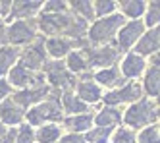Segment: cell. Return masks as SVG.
<instances>
[{
	"instance_id": "24",
	"label": "cell",
	"mask_w": 160,
	"mask_h": 143,
	"mask_svg": "<svg viewBox=\"0 0 160 143\" xmlns=\"http://www.w3.org/2000/svg\"><path fill=\"white\" fill-rule=\"evenodd\" d=\"M64 66H66L68 72H70V74H73L75 77H77V76H83V74H87V72H89V66H87V60H85L83 50H72L70 54L66 56Z\"/></svg>"
},
{
	"instance_id": "12",
	"label": "cell",
	"mask_w": 160,
	"mask_h": 143,
	"mask_svg": "<svg viewBox=\"0 0 160 143\" xmlns=\"http://www.w3.org/2000/svg\"><path fill=\"white\" fill-rule=\"evenodd\" d=\"M118 70H120V74L125 81H133V79L141 77L145 74L147 60L135 52H125L123 58L120 60V64H118Z\"/></svg>"
},
{
	"instance_id": "11",
	"label": "cell",
	"mask_w": 160,
	"mask_h": 143,
	"mask_svg": "<svg viewBox=\"0 0 160 143\" xmlns=\"http://www.w3.org/2000/svg\"><path fill=\"white\" fill-rule=\"evenodd\" d=\"M141 89L143 95H147V99H158L160 93V68H158V54L151 56V64H147V70L143 74V81H141Z\"/></svg>"
},
{
	"instance_id": "4",
	"label": "cell",
	"mask_w": 160,
	"mask_h": 143,
	"mask_svg": "<svg viewBox=\"0 0 160 143\" xmlns=\"http://www.w3.org/2000/svg\"><path fill=\"white\" fill-rule=\"evenodd\" d=\"M42 76L47 85L58 93H70L77 85V77L68 72L62 60H47V64L42 66Z\"/></svg>"
},
{
	"instance_id": "19",
	"label": "cell",
	"mask_w": 160,
	"mask_h": 143,
	"mask_svg": "<svg viewBox=\"0 0 160 143\" xmlns=\"http://www.w3.org/2000/svg\"><path fill=\"white\" fill-rule=\"evenodd\" d=\"M62 124L70 134H85L93 128V114L85 112V114H75V116H66Z\"/></svg>"
},
{
	"instance_id": "7",
	"label": "cell",
	"mask_w": 160,
	"mask_h": 143,
	"mask_svg": "<svg viewBox=\"0 0 160 143\" xmlns=\"http://www.w3.org/2000/svg\"><path fill=\"white\" fill-rule=\"evenodd\" d=\"M143 89H141V83L139 81H128L125 85L118 87V89H112L102 93V103L106 106H122V104H133L139 99H143Z\"/></svg>"
},
{
	"instance_id": "9",
	"label": "cell",
	"mask_w": 160,
	"mask_h": 143,
	"mask_svg": "<svg viewBox=\"0 0 160 143\" xmlns=\"http://www.w3.org/2000/svg\"><path fill=\"white\" fill-rule=\"evenodd\" d=\"M47 58L48 56H47V52H44V39L39 35L31 45H27L25 49H21L18 64H21L29 72H41L42 66L47 64Z\"/></svg>"
},
{
	"instance_id": "2",
	"label": "cell",
	"mask_w": 160,
	"mask_h": 143,
	"mask_svg": "<svg viewBox=\"0 0 160 143\" xmlns=\"http://www.w3.org/2000/svg\"><path fill=\"white\" fill-rule=\"evenodd\" d=\"M123 23H125V18L120 14V12L89 23V29H87V35H85L89 46H108V45H114L116 35H118V31H120V27L123 25Z\"/></svg>"
},
{
	"instance_id": "35",
	"label": "cell",
	"mask_w": 160,
	"mask_h": 143,
	"mask_svg": "<svg viewBox=\"0 0 160 143\" xmlns=\"http://www.w3.org/2000/svg\"><path fill=\"white\" fill-rule=\"evenodd\" d=\"M4 27H6V23H4L2 19H0V33H4Z\"/></svg>"
},
{
	"instance_id": "16",
	"label": "cell",
	"mask_w": 160,
	"mask_h": 143,
	"mask_svg": "<svg viewBox=\"0 0 160 143\" xmlns=\"http://www.w3.org/2000/svg\"><path fill=\"white\" fill-rule=\"evenodd\" d=\"M73 93H75V97L81 101V103H85L87 106L97 104V103L102 101V87H98L93 79L77 81V85H75Z\"/></svg>"
},
{
	"instance_id": "14",
	"label": "cell",
	"mask_w": 160,
	"mask_h": 143,
	"mask_svg": "<svg viewBox=\"0 0 160 143\" xmlns=\"http://www.w3.org/2000/svg\"><path fill=\"white\" fill-rule=\"evenodd\" d=\"M42 10V2H27V0H18V2H12V10H10V16L6 18L4 23H12L18 19H35Z\"/></svg>"
},
{
	"instance_id": "32",
	"label": "cell",
	"mask_w": 160,
	"mask_h": 143,
	"mask_svg": "<svg viewBox=\"0 0 160 143\" xmlns=\"http://www.w3.org/2000/svg\"><path fill=\"white\" fill-rule=\"evenodd\" d=\"M68 10V2H58V0H50V2H42V14H60Z\"/></svg>"
},
{
	"instance_id": "13",
	"label": "cell",
	"mask_w": 160,
	"mask_h": 143,
	"mask_svg": "<svg viewBox=\"0 0 160 143\" xmlns=\"http://www.w3.org/2000/svg\"><path fill=\"white\" fill-rule=\"evenodd\" d=\"M158 46H160V31H158V27H154V29H147L141 35V39L135 43L131 52L139 54L141 58L147 60V58L158 54Z\"/></svg>"
},
{
	"instance_id": "6",
	"label": "cell",
	"mask_w": 160,
	"mask_h": 143,
	"mask_svg": "<svg viewBox=\"0 0 160 143\" xmlns=\"http://www.w3.org/2000/svg\"><path fill=\"white\" fill-rule=\"evenodd\" d=\"M85 54V60L89 70H102V68H110V66H118V60L122 54L114 45L108 46H85L81 49Z\"/></svg>"
},
{
	"instance_id": "5",
	"label": "cell",
	"mask_w": 160,
	"mask_h": 143,
	"mask_svg": "<svg viewBox=\"0 0 160 143\" xmlns=\"http://www.w3.org/2000/svg\"><path fill=\"white\" fill-rule=\"evenodd\" d=\"M39 37L35 19H18L4 27V41L10 46H27Z\"/></svg>"
},
{
	"instance_id": "17",
	"label": "cell",
	"mask_w": 160,
	"mask_h": 143,
	"mask_svg": "<svg viewBox=\"0 0 160 143\" xmlns=\"http://www.w3.org/2000/svg\"><path fill=\"white\" fill-rule=\"evenodd\" d=\"M23 120H25V110L18 106L10 97L0 103V122L4 126L14 128V126H19Z\"/></svg>"
},
{
	"instance_id": "29",
	"label": "cell",
	"mask_w": 160,
	"mask_h": 143,
	"mask_svg": "<svg viewBox=\"0 0 160 143\" xmlns=\"http://www.w3.org/2000/svg\"><path fill=\"white\" fill-rule=\"evenodd\" d=\"M158 137H160L158 124L147 126V128L139 130V132H135V139H137V143H158Z\"/></svg>"
},
{
	"instance_id": "30",
	"label": "cell",
	"mask_w": 160,
	"mask_h": 143,
	"mask_svg": "<svg viewBox=\"0 0 160 143\" xmlns=\"http://www.w3.org/2000/svg\"><path fill=\"white\" fill-rule=\"evenodd\" d=\"M110 143H137L135 132L129 130V128H125V126H118L114 130V134H112Z\"/></svg>"
},
{
	"instance_id": "33",
	"label": "cell",
	"mask_w": 160,
	"mask_h": 143,
	"mask_svg": "<svg viewBox=\"0 0 160 143\" xmlns=\"http://www.w3.org/2000/svg\"><path fill=\"white\" fill-rule=\"evenodd\" d=\"M60 143H87V139H85V135L83 134H64L60 139H58Z\"/></svg>"
},
{
	"instance_id": "20",
	"label": "cell",
	"mask_w": 160,
	"mask_h": 143,
	"mask_svg": "<svg viewBox=\"0 0 160 143\" xmlns=\"http://www.w3.org/2000/svg\"><path fill=\"white\" fill-rule=\"evenodd\" d=\"M60 104H62V110H64V116H75V114H85L89 112V106L85 103H81L75 93L70 91V93H60Z\"/></svg>"
},
{
	"instance_id": "26",
	"label": "cell",
	"mask_w": 160,
	"mask_h": 143,
	"mask_svg": "<svg viewBox=\"0 0 160 143\" xmlns=\"http://www.w3.org/2000/svg\"><path fill=\"white\" fill-rule=\"evenodd\" d=\"M143 25L145 29H154L158 27V21H160V2H147V10L143 14Z\"/></svg>"
},
{
	"instance_id": "21",
	"label": "cell",
	"mask_w": 160,
	"mask_h": 143,
	"mask_svg": "<svg viewBox=\"0 0 160 143\" xmlns=\"http://www.w3.org/2000/svg\"><path fill=\"white\" fill-rule=\"evenodd\" d=\"M19 52H21V49H18V46H10V45L0 46V77L8 76V72L18 64Z\"/></svg>"
},
{
	"instance_id": "36",
	"label": "cell",
	"mask_w": 160,
	"mask_h": 143,
	"mask_svg": "<svg viewBox=\"0 0 160 143\" xmlns=\"http://www.w3.org/2000/svg\"><path fill=\"white\" fill-rule=\"evenodd\" d=\"M2 45H6V43H2V41H0V46H2Z\"/></svg>"
},
{
	"instance_id": "8",
	"label": "cell",
	"mask_w": 160,
	"mask_h": 143,
	"mask_svg": "<svg viewBox=\"0 0 160 143\" xmlns=\"http://www.w3.org/2000/svg\"><path fill=\"white\" fill-rule=\"evenodd\" d=\"M145 25H143V19H125V23L120 27L118 35H116V41H114V46L118 49L120 54L125 52H131V49L135 46V43L141 39V35L145 33Z\"/></svg>"
},
{
	"instance_id": "15",
	"label": "cell",
	"mask_w": 160,
	"mask_h": 143,
	"mask_svg": "<svg viewBox=\"0 0 160 143\" xmlns=\"http://www.w3.org/2000/svg\"><path fill=\"white\" fill-rule=\"evenodd\" d=\"M93 81L97 83L98 87H106L108 91L118 89V87H122V85H125V83H128V81L122 77L118 66H110V68L97 70L95 74H93Z\"/></svg>"
},
{
	"instance_id": "25",
	"label": "cell",
	"mask_w": 160,
	"mask_h": 143,
	"mask_svg": "<svg viewBox=\"0 0 160 143\" xmlns=\"http://www.w3.org/2000/svg\"><path fill=\"white\" fill-rule=\"evenodd\" d=\"M68 8H70L75 16L83 18L87 23H93V21H95L93 2H89V0H75V2H68Z\"/></svg>"
},
{
	"instance_id": "1",
	"label": "cell",
	"mask_w": 160,
	"mask_h": 143,
	"mask_svg": "<svg viewBox=\"0 0 160 143\" xmlns=\"http://www.w3.org/2000/svg\"><path fill=\"white\" fill-rule=\"evenodd\" d=\"M64 110L60 104V93L50 89L48 97L41 101L39 104L31 106L25 110V120L29 126H42V124H62L64 120Z\"/></svg>"
},
{
	"instance_id": "3",
	"label": "cell",
	"mask_w": 160,
	"mask_h": 143,
	"mask_svg": "<svg viewBox=\"0 0 160 143\" xmlns=\"http://www.w3.org/2000/svg\"><path fill=\"white\" fill-rule=\"evenodd\" d=\"M122 122L125 124V128L139 132V130L158 124V103L152 99H139L137 103L129 104L125 112L122 114Z\"/></svg>"
},
{
	"instance_id": "34",
	"label": "cell",
	"mask_w": 160,
	"mask_h": 143,
	"mask_svg": "<svg viewBox=\"0 0 160 143\" xmlns=\"http://www.w3.org/2000/svg\"><path fill=\"white\" fill-rule=\"evenodd\" d=\"M12 85H10V83L4 79V77H0V103H2V101H6L8 97H10V95H12Z\"/></svg>"
},
{
	"instance_id": "28",
	"label": "cell",
	"mask_w": 160,
	"mask_h": 143,
	"mask_svg": "<svg viewBox=\"0 0 160 143\" xmlns=\"http://www.w3.org/2000/svg\"><path fill=\"white\" fill-rule=\"evenodd\" d=\"M93 12H95V19L112 16L118 12V2H114V0H97V2H93Z\"/></svg>"
},
{
	"instance_id": "23",
	"label": "cell",
	"mask_w": 160,
	"mask_h": 143,
	"mask_svg": "<svg viewBox=\"0 0 160 143\" xmlns=\"http://www.w3.org/2000/svg\"><path fill=\"white\" fill-rule=\"evenodd\" d=\"M145 10H147L145 0H122V2H118V12L129 19H141Z\"/></svg>"
},
{
	"instance_id": "10",
	"label": "cell",
	"mask_w": 160,
	"mask_h": 143,
	"mask_svg": "<svg viewBox=\"0 0 160 143\" xmlns=\"http://www.w3.org/2000/svg\"><path fill=\"white\" fill-rule=\"evenodd\" d=\"M48 93H50V87L44 83V85H35V87L19 89V91H16L10 99H12L18 106H21L23 110H27V109H31V106L39 104L41 101H44V99L48 97Z\"/></svg>"
},
{
	"instance_id": "31",
	"label": "cell",
	"mask_w": 160,
	"mask_h": 143,
	"mask_svg": "<svg viewBox=\"0 0 160 143\" xmlns=\"http://www.w3.org/2000/svg\"><path fill=\"white\" fill-rule=\"evenodd\" d=\"M16 143H35V128L29 124H21L16 134Z\"/></svg>"
},
{
	"instance_id": "27",
	"label": "cell",
	"mask_w": 160,
	"mask_h": 143,
	"mask_svg": "<svg viewBox=\"0 0 160 143\" xmlns=\"http://www.w3.org/2000/svg\"><path fill=\"white\" fill-rule=\"evenodd\" d=\"M114 130L116 128H91L83 135H85L87 143H110Z\"/></svg>"
},
{
	"instance_id": "22",
	"label": "cell",
	"mask_w": 160,
	"mask_h": 143,
	"mask_svg": "<svg viewBox=\"0 0 160 143\" xmlns=\"http://www.w3.org/2000/svg\"><path fill=\"white\" fill-rule=\"evenodd\" d=\"M64 135L60 124H42L35 130V143H56Z\"/></svg>"
},
{
	"instance_id": "18",
	"label": "cell",
	"mask_w": 160,
	"mask_h": 143,
	"mask_svg": "<svg viewBox=\"0 0 160 143\" xmlns=\"http://www.w3.org/2000/svg\"><path fill=\"white\" fill-rule=\"evenodd\" d=\"M93 124L97 128H118L122 126V110L116 106H104L93 114Z\"/></svg>"
}]
</instances>
